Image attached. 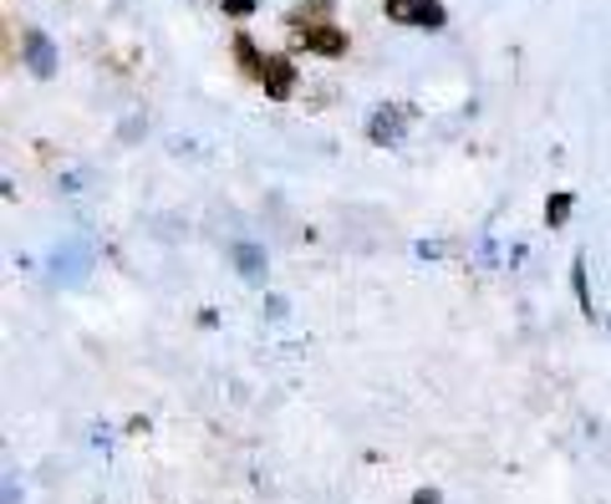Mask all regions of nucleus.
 Returning a JSON list of instances; mask_svg holds the SVG:
<instances>
[{
  "instance_id": "9b49d317",
  "label": "nucleus",
  "mask_w": 611,
  "mask_h": 504,
  "mask_svg": "<svg viewBox=\"0 0 611 504\" xmlns=\"http://www.w3.org/2000/svg\"><path fill=\"white\" fill-rule=\"evenodd\" d=\"M255 5H260V0H224L220 11H224V15H235V21H239V15H250Z\"/></svg>"
},
{
  "instance_id": "7ed1b4c3",
  "label": "nucleus",
  "mask_w": 611,
  "mask_h": 504,
  "mask_svg": "<svg viewBox=\"0 0 611 504\" xmlns=\"http://www.w3.org/2000/svg\"><path fill=\"white\" fill-rule=\"evenodd\" d=\"M260 87H266V97H275V103H285L291 92H296V61L291 57H266V72H260Z\"/></svg>"
},
{
  "instance_id": "423d86ee",
  "label": "nucleus",
  "mask_w": 611,
  "mask_h": 504,
  "mask_svg": "<svg viewBox=\"0 0 611 504\" xmlns=\"http://www.w3.org/2000/svg\"><path fill=\"white\" fill-rule=\"evenodd\" d=\"M230 51H235V67H239V72L250 77V82H260V72H266V57L255 51V42L245 36V31H239L235 42H230Z\"/></svg>"
},
{
  "instance_id": "20e7f679",
  "label": "nucleus",
  "mask_w": 611,
  "mask_h": 504,
  "mask_svg": "<svg viewBox=\"0 0 611 504\" xmlns=\"http://www.w3.org/2000/svg\"><path fill=\"white\" fill-rule=\"evenodd\" d=\"M367 138H373L377 149H392L403 138V107H377L373 118H367Z\"/></svg>"
},
{
  "instance_id": "6e6552de",
  "label": "nucleus",
  "mask_w": 611,
  "mask_h": 504,
  "mask_svg": "<svg viewBox=\"0 0 611 504\" xmlns=\"http://www.w3.org/2000/svg\"><path fill=\"white\" fill-rule=\"evenodd\" d=\"M571 204H576V194H551V199H545V224H551V230H561V224L571 220Z\"/></svg>"
},
{
  "instance_id": "f257e3e1",
  "label": "nucleus",
  "mask_w": 611,
  "mask_h": 504,
  "mask_svg": "<svg viewBox=\"0 0 611 504\" xmlns=\"http://www.w3.org/2000/svg\"><path fill=\"white\" fill-rule=\"evenodd\" d=\"M383 15L398 21V26H413V31H444L448 26L444 0H383Z\"/></svg>"
},
{
  "instance_id": "9d476101",
  "label": "nucleus",
  "mask_w": 611,
  "mask_h": 504,
  "mask_svg": "<svg viewBox=\"0 0 611 504\" xmlns=\"http://www.w3.org/2000/svg\"><path fill=\"white\" fill-rule=\"evenodd\" d=\"M571 285H576V301H581V312H591V291H586V260L571 266Z\"/></svg>"
},
{
  "instance_id": "39448f33",
  "label": "nucleus",
  "mask_w": 611,
  "mask_h": 504,
  "mask_svg": "<svg viewBox=\"0 0 611 504\" xmlns=\"http://www.w3.org/2000/svg\"><path fill=\"white\" fill-rule=\"evenodd\" d=\"M21 57H26V67L42 77V82L57 72V51H51V36H46V31H26V51H21Z\"/></svg>"
},
{
  "instance_id": "f03ea898",
  "label": "nucleus",
  "mask_w": 611,
  "mask_h": 504,
  "mask_svg": "<svg viewBox=\"0 0 611 504\" xmlns=\"http://www.w3.org/2000/svg\"><path fill=\"white\" fill-rule=\"evenodd\" d=\"M296 42H301V51H316V57H327V61H337V57H346V51H352V36H346L337 21H316V26H301V31H296Z\"/></svg>"
},
{
  "instance_id": "1a4fd4ad",
  "label": "nucleus",
  "mask_w": 611,
  "mask_h": 504,
  "mask_svg": "<svg viewBox=\"0 0 611 504\" xmlns=\"http://www.w3.org/2000/svg\"><path fill=\"white\" fill-rule=\"evenodd\" d=\"M235 266H239V276H250V281H260V276H266V260H260V250H255V245H235Z\"/></svg>"
},
{
  "instance_id": "f8f14e48",
  "label": "nucleus",
  "mask_w": 611,
  "mask_h": 504,
  "mask_svg": "<svg viewBox=\"0 0 611 504\" xmlns=\"http://www.w3.org/2000/svg\"><path fill=\"white\" fill-rule=\"evenodd\" d=\"M413 504H444V500H438V490H418Z\"/></svg>"
},
{
  "instance_id": "0eeeda50",
  "label": "nucleus",
  "mask_w": 611,
  "mask_h": 504,
  "mask_svg": "<svg viewBox=\"0 0 611 504\" xmlns=\"http://www.w3.org/2000/svg\"><path fill=\"white\" fill-rule=\"evenodd\" d=\"M327 11H331V0H296V5H291V15H285V26H291V31L316 26V21H327Z\"/></svg>"
}]
</instances>
